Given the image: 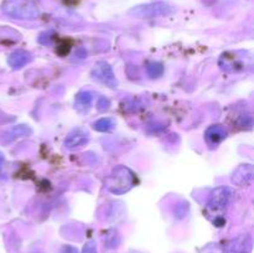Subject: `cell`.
I'll use <instances>...</instances> for the list:
<instances>
[{
    "label": "cell",
    "mask_w": 254,
    "mask_h": 253,
    "mask_svg": "<svg viewBox=\"0 0 254 253\" xmlns=\"http://www.w3.org/2000/svg\"><path fill=\"white\" fill-rule=\"evenodd\" d=\"M131 253H140V252H131Z\"/></svg>",
    "instance_id": "obj_22"
},
{
    "label": "cell",
    "mask_w": 254,
    "mask_h": 253,
    "mask_svg": "<svg viewBox=\"0 0 254 253\" xmlns=\"http://www.w3.org/2000/svg\"><path fill=\"white\" fill-rule=\"evenodd\" d=\"M189 211V203L188 202H181L180 205L176 206V210H175V215L178 218H183L185 217L186 213Z\"/></svg>",
    "instance_id": "obj_17"
},
{
    "label": "cell",
    "mask_w": 254,
    "mask_h": 253,
    "mask_svg": "<svg viewBox=\"0 0 254 253\" xmlns=\"http://www.w3.org/2000/svg\"><path fill=\"white\" fill-rule=\"evenodd\" d=\"M233 197V191L227 186H218L211 192L206 205V215L213 225L221 226L225 223V213Z\"/></svg>",
    "instance_id": "obj_1"
},
{
    "label": "cell",
    "mask_w": 254,
    "mask_h": 253,
    "mask_svg": "<svg viewBox=\"0 0 254 253\" xmlns=\"http://www.w3.org/2000/svg\"><path fill=\"white\" fill-rule=\"evenodd\" d=\"M136 184V175L129 168L119 165L112 170L106 179L107 190L114 195L128 192Z\"/></svg>",
    "instance_id": "obj_2"
},
{
    "label": "cell",
    "mask_w": 254,
    "mask_h": 253,
    "mask_svg": "<svg viewBox=\"0 0 254 253\" xmlns=\"http://www.w3.org/2000/svg\"><path fill=\"white\" fill-rule=\"evenodd\" d=\"M146 72H148V74L151 78H158V77H160L163 74L164 67L160 62H150L146 66Z\"/></svg>",
    "instance_id": "obj_15"
},
{
    "label": "cell",
    "mask_w": 254,
    "mask_h": 253,
    "mask_svg": "<svg viewBox=\"0 0 254 253\" xmlns=\"http://www.w3.org/2000/svg\"><path fill=\"white\" fill-rule=\"evenodd\" d=\"M200 253H225V251L218 243H210L206 247H203Z\"/></svg>",
    "instance_id": "obj_16"
},
{
    "label": "cell",
    "mask_w": 254,
    "mask_h": 253,
    "mask_svg": "<svg viewBox=\"0 0 254 253\" xmlns=\"http://www.w3.org/2000/svg\"><path fill=\"white\" fill-rule=\"evenodd\" d=\"M253 250V240L250 233H243L233 238L226 247V253H251Z\"/></svg>",
    "instance_id": "obj_7"
},
{
    "label": "cell",
    "mask_w": 254,
    "mask_h": 253,
    "mask_svg": "<svg viewBox=\"0 0 254 253\" xmlns=\"http://www.w3.org/2000/svg\"><path fill=\"white\" fill-rule=\"evenodd\" d=\"M117 126V122L113 118H101L93 123V128L97 131H102V133H109V131L114 130Z\"/></svg>",
    "instance_id": "obj_13"
},
{
    "label": "cell",
    "mask_w": 254,
    "mask_h": 253,
    "mask_svg": "<svg viewBox=\"0 0 254 253\" xmlns=\"http://www.w3.org/2000/svg\"><path fill=\"white\" fill-rule=\"evenodd\" d=\"M94 99V93L91 91H82L77 93L76 98H74V108L81 113L88 111L92 107Z\"/></svg>",
    "instance_id": "obj_12"
},
{
    "label": "cell",
    "mask_w": 254,
    "mask_h": 253,
    "mask_svg": "<svg viewBox=\"0 0 254 253\" xmlns=\"http://www.w3.org/2000/svg\"><path fill=\"white\" fill-rule=\"evenodd\" d=\"M60 253H78V251H77V248L72 247V246H64Z\"/></svg>",
    "instance_id": "obj_20"
},
{
    "label": "cell",
    "mask_w": 254,
    "mask_h": 253,
    "mask_svg": "<svg viewBox=\"0 0 254 253\" xmlns=\"http://www.w3.org/2000/svg\"><path fill=\"white\" fill-rule=\"evenodd\" d=\"M206 141L208 145L216 146L220 143H222L226 138H227V129L221 124H215V126H208L207 130L205 133Z\"/></svg>",
    "instance_id": "obj_10"
},
{
    "label": "cell",
    "mask_w": 254,
    "mask_h": 253,
    "mask_svg": "<svg viewBox=\"0 0 254 253\" xmlns=\"http://www.w3.org/2000/svg\"><path fill=\"white\" fill-rule=\"evenodd\" d=\"M109 107H111V102H109V99L106 98V97H101V98L98 99V102H97V108H98V111L104 112L107 111Z\"/></svg>",
    "instance_id": "obj_18"
},
{
    "label": "cell",
    "mask_w": 254,
    "mask_h": 253,
    "mask_svg": "<svg viewBox=\"0 0 254 253\" xmlns=\"http://www.w3.org/2000/svg\"><path fill=\"white\" fill-rule=\"evenodd\" d=\"M247 55V52L242 51L226 52L220 59L221 68L227 72L245 71L247 67L252 66V57Z\"/></svg>",
    "instance_id": "obj_5"
},
{
    "label": "cell",
    "mask_w": 254,
    "mask_h": 253,
    "mask_svg": "<svg viewBox=\"0 0 254 253\" xmlns=\"http://www.w3.org/2000/svg\"><path fill=\"white\" fill-rule=\"evenodd\" d=\"M175 12V7L165 1L150 2V4L138 5L129 11V14L139 19H154V17L168 16Z\"/></svg>",
    "instance_id": "obj_4"
},
{
    "label": "cell",
    "mask_w": 254,
    "mask_h": 253,
    "mask_svg": "<svg viewBox=\"0 0 254 253\" xmlns=\"http://www.w3.org/2000/svg\"><path fill=\"white\" fill-rule=\"evenodd\" d=\"M91 74L94 79L99 81L101 83L106 84L109 88H117V86H118L116 74H114L113 69H112V67L107 62H97L93 66V68H92Z\"/></svg>",
    "instance_id": "obj_6"
},
{
    "label": "cell",
    "mask_w": 254,
    "mask_h": 253,
    "mask_svg": "<svg viewBox=\"0 0 254 253\" xmlns=\"http://www.w3.org/2000/svg\"><path fill=\"white\" fill-rule=\"evenodd\" d=\"M1 10L16 20H36L40 16L39 7L32 0H4Z\"/></svg>",
    "instance_id": "obj_3"
},
{
    "label": "cell",
    "mask_w": 254,
    "mask_h": 253,
    "mask_svg": "<svg viewBox=\"0 0 254 253\" xmlns=\"http://www.w3.org/2000/svg\"><path fill=\"white\" fill-rule=\"evenodd\" d=\"M82 253H97L96 242H94V241H88V242L84 245Z\"/></svg>",
    "instance_id": "obj_19"
},
{
    "label": "cell",
    "mask_w": 254,
    "mask_h": 253,
    "mask_svg": "<svg viewBox=\"0 0 254 253\" xmlns=\"http://www.w3.org/2000/svg\"><path fill=\"white\" fill-rule=\"evenodd\" d=\"M89 141V133L82 128L73 129L71 133L64 139V148L66 149H76L79 146L86 145Z\"/></svg>",
    "instance_id": "obj_9"
},
{
    "label": "cell",
    "mask_w": 254,
    "mask_h": 253,
    "mask_svg": "<svg viewBox=\"0 0 254 253\" xmlns=\"http://www.w3.org/2000/svg\"><path fill=\"white\" fill-rule=\"evenodd\" d=\"M31 133L32 130L29 126H16L7 131V136H9V138H7V141H11L14 140V139L21 138V136H27Z\"/></svg>",
    "instance_id": "obj_14"
},
{
    "label": "cell",
    "mask_w": 254,
    "mask_h": 253,
    "mask_svg": "<svg viewBox=\"0 0 254 253\" xmlns=\"http://www.w3.org/2000/svg\"><path fill=\"white\" fill-rule=\"evenodd\" d=\"M254 176L253 166L251 164H243V165L238 166L232 174V183L236 186L240 188H245L252 184Z\"/></svg>",
    "instance_id": "obj_8"
},
{
    "label": "cell",
    "mask_w": 254,
    "mask_h": 253,
    "mask_svg": "<svg viewBox=\"0 0 254 253\" xmlns=\"http://www.w3.org/2000/svg\"><path fill=\"white\" fill-rule=\"evenodd\" d=\"M64 5H77L81 0H60Z\"/></svg>",
    "instance_id": "obj_21"
},
{
    "label": "cell",
    "mask_w": 254,
    "mask_h": 253,
    "mask_svg": "<svg viewBox=\"0 0 254 253\" xmlns=\"http://www.w3.org/2000/svg\"><path fill=\"white\" fill-rule=\"evenodd\" d=\"M32 61V55L26 50H16L12 52L7 59L10 67L14 69H20L24 66L29 64Z\"/></svg>",
    "instance_id": "obj_11"
}]
</instances>
